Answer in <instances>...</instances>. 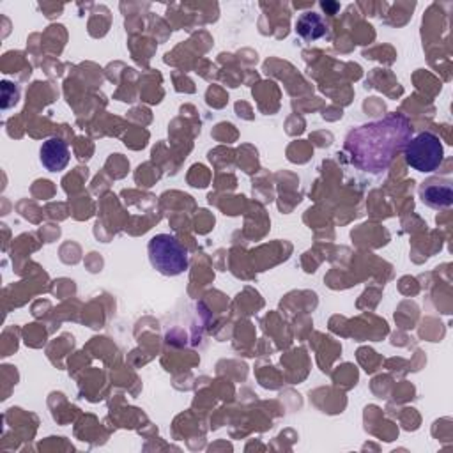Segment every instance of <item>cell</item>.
Returning a JSON list of instances; mask_svg holds the SVG:
<instances>
[{
    "mask_svg": "<svg viewBox=\"0 0 453 453\" xmlns=\"http://www.w3.org/2000/svg\"><path fill=\"white\" fill-rule=\"evenodd\" d=\"M411 133L412 127L405 115L389 113L380 120L350 129L345 136L343 149L354 166L363 172L380 173L403 152Z\"/></svg>",
    "mask_w": 453,
    "mask_h": 453,
    "instance_id": "obj_1",
    "label": "cell"
},
{
    "mask_svg": "<svg viewBox=\"0 0 453 453\" xmlns=\"http://www.w3.org/2000/svg\"><path fill=\"white\" fill-rule=\"evenodd\" d=\"M147 251L150 265L165 276H179L188 269V251L170 234H156L150 237Z\"/></svg>",
    "mask_w": 453,
    "mask_h": 453,
    "instance_id": "obj_2",
    "label": "cell"
},
{
    "mask_svg": "<svg viewBox=\"0 0 453 453\" xmlns=\"http://www.w3.org/2000/svg\"><path fill=\"white\" fill-rule=\"evenodd\" d=\"M405 163L423 173L435 172L442 159H444V149L437 134L434 133H419L414 138H411L403 149Z\"/></svg>",
    "mask_w": 453,
    "mask_h": 453,
    "instance_id": "obj_3",
    "label": "cell"
},
{
    "mask_svg": "<svg viewBox=\"0 0 453 453\" xmlns=\"http://www.w3.org/2000/svg\"><path fill=\"white\" fill-rule=\"evenodd\" d=\"M419 198L425 205L432 209H448L453 203V186L449 180L426 179L419 186Z\"/></svg>",
    "mask_w": 453,
    "mask_h": 453,
    "instance_id": "obj_4",
    "label": "cell"
},
{
    "mask_svg": "<svg viewBox=\"0 0 453 453\" xmlns=\"http://www.w3.org/2000/svg\"><path fill=\"white\" fill-rule=\"evenodd\" d=\"M39 159L48 172L64 170L69 163L67 143L57 136L48 138L46 142H42V145L39 149Z\"/></svg>",
    "mask_w": 453,
    "mask_h": 453,
    "instance_id": "obj_5",
    "label": "cell"
},
{
    "mask_svg": "<svg viewBox=\"0 0 453 453\" xmlns=\"http://www.w3.org/2000/svg\"><path fill=\"white\" fill-rule=\"evenodd\" d=\"M327 27L324 23V19L320 18V14L317 12H303L297 21H296V32L297 35H301L304 41H315L320 39L326 34Z\"/></svg>",
    "mask_w": 453,
    "mask_h": 453,
    "instance_id": "obj_6",
    "label": "cell"
}]
</instances>
